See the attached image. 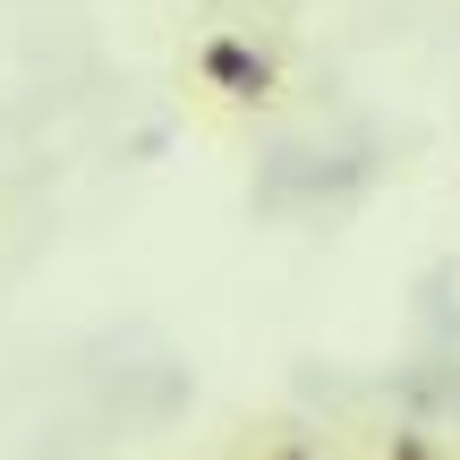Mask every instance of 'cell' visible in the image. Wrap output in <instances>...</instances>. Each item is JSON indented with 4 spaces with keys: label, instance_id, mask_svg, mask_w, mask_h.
<instances>
[{
    "label": "cell",
    "instance_id": "obj_3",
    "mask_svg": "<svg viewBox=\"0 0 460 460\" xmlns=\"http://www.w3.org/2000/svg\"><path fill=\"white\" fill-rule=\"evenodd\" d=\"M273 460H315V452H307V444H281V452H273Z\"/></svg>",
    "mask_w": 460,
    "mask_h": 460
},
{
    "label": "cell",
    "instance_id": "obj_1",
    "mask_svg": "<svg viewBox=\"0 0 460 460\" xmlns=\"http://www.w3.org/2000/svg\"><path fill=\"white\" fill-rule=\"evenodd\" d=\"M197 77H205V94H222V102H273V85H281V68H273V51L264 43H247V34H205L197 43Z\"/></svg>",
    "mask_w": 460,
    "mask_h": 460
},
{
    "label": "cell",
    "instance_id": "obj_2",
    "mask_svg": "<svg viewBox=\"0 0 460 460\" xmlns=\"http://www.w3.org/2000/svg\"><path fill=\"white\" fill-rule=\"evenodd\" d=\"M393 460H444V452H435V444H418V435H401V444H393Z\"/></svg>",
    "mask_w": 460,
    "mask_h": 460
}]
</instances>
